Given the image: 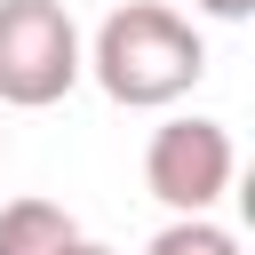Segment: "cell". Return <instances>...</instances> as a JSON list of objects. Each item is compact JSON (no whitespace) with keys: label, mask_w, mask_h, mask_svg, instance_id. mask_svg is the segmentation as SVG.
<instances>
[{"label":"cell","mask_w":255,"mask_h":255,"mask_svg":"<svg viewBox=\"0 0 255 255\" xmlns=\"http://www.w3.org/2000/svg\"><path fill=\"white\" fill-rule=\"evenodd\" d=\"M88 72H96V88H104L120 112H167V104H183V96L199 88L207 40H199V24H191L183 8H167V0H128V8H112V16L96 24Z\"/></svg>","instance_id":"6da1fadb"},{"label":"cell","mask_w":255,"mask_h":255,"mask_svg":"<svg viewBox=\"0 0 255 255\" xmlns=\"http://www.w3.org/2000/svg\"><path fill=\"white\" fill-rule=\"evenodd\" d=\"M88 48L64 0H0V104L8 112H48L80 88Z\"/></svg>","instance_id":"7a4b0ae2"},{"label":"cell","mask_w":255,"mask_h":255,"mask_svg":"<svg viewBox=\"0 0 255 255\" xmlns=\"http://www.w3.org/2000/svg\"><path fill=\"white\" fill-rule=\"evenodd\" d=\"M231 175H239V143H231L223 120L183 112V120H159L151 143H143V191L167 215H207L231 191Z\"/></svg>","instance_id":"3957f363"},{"label":"cell","mask_w":255,"mask_h":255,"mask_svg":"<svg viewBox=\"0 0 255 255\" xmlns=\"http://www.w3.org/2000/svg\"><path fill=\"white\" fill-rule=\"evenodd\" d=\"M80 223L56 199H8L0 207V255H72Z\"/></svg>","instance_id":"277c9868"},{"label":"cell","mask_w":255,"mask_h":255,"mask_svg":"<svg viewBox=\"0 0 255 255\" xmlns=\"http://www.w3.org/2000/svg\"><path fill=\"white\" fill-rule=\"evenodd\" d=\"M143 255H239V239L215 223V215H175V223H159L151 231V247Z\"/></svg>","instance_id":"5b68a950"},{"label":"cell","mask_w":255,"mask_h":255,"mask_svg":"<svg viewBox=\"0 0 255 255\" xmlns=\"http://www.w3.org/2000/svg\"><path fill=\"white\" fill-rule=\"evenodd\" d=\"M199 16H215V24H239V16H255V0H191Z\"/></svg>","instance_id":"8992f818"},{"label":"cell","mask_w":255,"mask_h":255,"mask_svg":"<svg viewBox=\"0 0 255 255\" xmlns=\"http://www.w3.org/2000/svg\"><path fill=\"white\" fill-rule=\"evenodd\" d=\"M72 255H112V247H96V239H72Z\"/></svg>","instance_id":"52a82bcc"}]
</instances>
